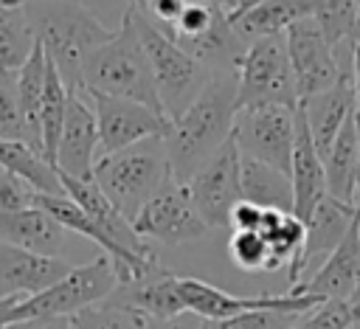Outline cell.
Masks as SVG:
<instances>
[{
	"label": "cell",
	"mask_w": 360,
	"mask_h": 329,
	"mask_svg": "<svg viewBox=\"0 0 360 329\" xmlns=\"http://www.w3.org/2000/svg\"><path fill=\"white\" fill-rule=\"evenodd\" d=\"M96 157H98V124H96L90 96L68 93L65 124H62V135L56 143L53 169L56 174L90 180Z\"/></svg>",
	"instance_id": "5bb4252c"
},
{
	"label": "cell",
	"mask_w": 360,
	"mask_h": 329,
	"mask_svg": "<svg viewBox=\"0 0 360 329\" xmlns=\"http://www.w3.org/2000/svg\"><path fill=\"white\" fill-rule=\"evenodd\" d=\"M152 329H202V318L183 312L180 318H172V321H152Z\"/></svg>",
	"instance_id": "60d3db41"
},
{
	"label": "cell",
	"mask_w": 360,
	"mask_h": 329,
	"mask_svg": "<svg viewBox=\"0 0 360 329\" xmlns=\"http://www.w3.org/2000/svg\"><path fill=\"white\" fill-rule=\"evenodd\" d=\"M228 253L233 264L245 273H267L270 250L259 231H233L228 239Z\"/></svg>",
	"instance_id": "d6a6232c"
},
{
	"label": "cell",
	"mask_w": 360,
	"mask_h": 329,
	"mask_svg": "<svg viewBox=\"0 0 360 329\" xmlns=\"http://www.w3.org/2000/svg\"><path fill=\"white\" fill-rule=\"evenodd\" d=\"M132 228L143 242H160V245L197 242L208 231V225L200 219L197 208L191 205L186 186L177 183L174 177H169L166 186L138 211Z\"/></svg>",
	"instance_id": "8fae6325"
},
{
	"label": "cell",
	"mask_w": 360,
	"mask_h": 329,
	"mask_svg": "<svg viewBox=\"0 0 360 329\" xmlns=\"http://www.w3.org/2000/svg\"><path fill=\"white\" fill-rule=\"evenodd\" d=\"M34 37L45 51L48 62L56 67L68 93L87 96L82 82V62L90 51L104 45L115 31H110L84 0H42L25 6Z\"/></svg>",
	"instance_id": "7a4b0ae2"
},
{
	"label": "cell",
	"mask_w": 360,
	"mask_h": 329,
	"mask_svg": "<svg viewBox=\"0 0 360 329\" xmlns=\"http://www.w3.org/2000/svg\"><path fill=\"white\" fill-rule=\"evenodd\" d=\"M62 256H39L0 242V298H31L70 273Z\"/></svg>",
	"instance_id": "2e32d148"
},
{
	"label": "cell",
	"mask_w": 360,
	"mask_h": 329,
	"mask_svg": "<svg viewBox=\"0 0 360 329\" xmlns=\"http://www.w3.org/2000/svg\"><path fill=\"white\" fill-rule=\"evenodd\" d=\"M354 214H357V205H346V202H340V200H335V197H329V194L315 205V211H312L309 219L304 222L307 233H304L301 259H298L295 270L287 273L290 290L304 281V276H307V270H309L312 264L323 262V259L340 245V239L346 236V231H349Z\"/></svg>",
	"instance_id": "ac0fdd59"
},
{
	"label": "cell",
	"mask_w": 360,
	"mask_h": 329,
	"mask_svg": "<svg viewBox=\"0 0 360 329\" xmlns=\"http://www.w3.org/2000/svg\"><path fill=\"white\" fill-rule=\"evenodd\" d=\"M68 231L48 217L42 208H22V211H0V242L39 253V256H59L65 247Z\"/></svg>",
	"instance_id": "7402d4cb"
},
{
	"label": "cell",
	"mask_w": 360,
	"mask_h": 329,
	"mask_svg": "<svg viewBox=\"0 0 360 329\" xmlns=\"http://www.w3.org/2000/svg\"><path fill=\"white\" fill-rule=\"evenodd\" d=\"M82 82L87 93H101L112 98H129L138 101L155 112L163 115L155 79L143 53V45L138 39V31L132 25L129 8L121 17V28L96 51H90L82 62Z\"/></svg>",
	"instance_id": "3957f363"
},
{
	"label": "cell",
	"mask_w": 360,
	"mask_h": 329,
	"mask_svg": "<svg viewBox=\"0 0 360 329\" xmlns=\"http://www.w3.org/2000/svg\"><path fill=\"white\" fill-rule=\"evenodd\" d=\"M177 278L180 276H174L172 270L158 264L146 276H141L135 281H127V284H118L104 304L138 312V315H143L149 321L180 318L186 312V307H183V298H180Z\"/></svg>",
	"instance_id": "e0dca14e"
},
{
	"label": "cell",
	"mask_w": 360,
	"mask_h": 329,
	"mask_svg": "<svg viewBox=\"0 0 360 329\" xmlns=\"http://www.w3.org/2000/svg\"><path fill=\"white\" fill-rule=\"evenodd\" d=\"M304 312L287 309H253L225 321H202V329H290Z\"/></svg>",
	"instance_id": "836d02e7"
},
{
	"label": "cell",
	"mask_w": 360,
	"mask_h": 329,
	"mask_svg": "<svg viewBox=\"0 0 360 329\" xmlns=\"http://www.w3.org/2000/svg\"><path fill=\"white\" fill-rule=\"evenodd\" d=\"M20 298H0V329H6L11 323V312L17 307Z\"/></svg>",
	"instance_id": "7bdbcfd3"
},
{
	"label": "cell",
	"mask_w": 360,
	"mask_h": 329,
	"mask_svg": "<svg viewBox=\"0 0 360 329\" xmlns=\"http://www.w3.org/2000/svg\"><path fill=\"white\" fill-rule=\"evenodd\" d=\"M352 329H360V318H357V321H354V323H352Z\"/></svg>",
	"instance_id": "7dc6e473"
},
{
	"label": "cell",
	"mask_w": 360,
	"mask_h": 329,
	"mask_svg": "<svg viewBox=\"0 0 360 329\" xmlns=\"http://www.w3.org/2000/svg\"><path fill=\"white\" fill-rule=\"evenodd\" d=\"M152 0H132V6H138V8H146Z\"/></svg>",
	"instance_id": "f6af8a7d"
},
{
	"label": "cell",
	"mask_w": 360,
	"mask_h": 329,
	"mask_svg": "<svg viewBox=\"0 0 360 329\" xmlns=\"http://www.w3.org/2000/svg\"><path fill=\"white\" fill-rule=\"evenodd\" d=\"M304 118H307V127H309V135H312V143L318 149L321 157H326L332 141L338 138L340 127L346 124L349 115H354V84H352V62H346L343 67V76L323 93L318 96H309L304 101H298Z\"/></svg>",
	"instance_id": "44dd1931"
},
{
	"label": "cell",
	"mask_w": 360,
	"mask_h": 329,
	"mask_svg": "<svg viewBox=\"0 0 360 329\" xmlns=\"http://www.w3.org/2000/svg\"><path fill=\"white\" fill-rule=\"evenodd\" d=\"M34 197L37 191L14 174H0V211H22V208H34Z\"/></svg>",
	"instance_id": "8d00e7d4"
},
{
	"label": "cell",
	"mask_w": 360,
	"mask_h": 329,
	"mask_svg": "<svg viewBox=\"0 0 360 329\" xmlns=\"http://www.w3.org/2000/svg\"><path fill=\"white\" fill-rule=\"evenodd\" d=\"M96 124H98V155L121 152L132 143H141L146 138H166L172 129V121L138 101L129 98H112L101 93H87Z\"/></svg>",
	"instance_id": "4fadbf2b"
},
{
	"label": "cell",
	"mask_w": 360,
	"mask_h": 329,
	"mask_svg": "<svg viewBox=\"0 0 360 329\" xmlns=\"http://www.w3.org/2000/svg\"><path fill=\"white\" fill-rule=\"evenodd\" d=\"M0 138L22 141V115H20V101H17V70H3V67H0Z\"/></svg>",
	"instance_id": "e575fe53"
},
{
	"label": "cell",
	"mask_w": 360,
	"mask_h": 329,
	"mask_svg": "<svg viewBox=\"0 0 360 329\" xmlns=\"http://www.w3.org/2000/svg\"><path fill=\"white\" fill-rule=\"evenodd\" d=\"M186 3L188 0H152L146 8H141L158 28H163V31H169L174 22H177V17L183 14V8H186Z\"/></svg>",
	"instance_id": "74e56055"
},
{
	"label": "cell",
	"mask_w": 360,
	"mask_h": 329,
	"mask_svg": "<svg viewBox=\"0 0 360 329\" xmlns=\"http://www.w3.org/2000/svg\"><path fill=\"white\" fill-rule=\"evenodd\" d=\"M129 14H132V25L138 31V39L143 45V53H146V62L155 79L163 115L169 121H177L188 110V104L202 93V87L211 79V70L202 62H197L191 53H186L138 6L129 3Z\"/></svg>",
	"instance_id": "5b68a950"
},
{
	"label": "cell",
	"mask_w": 360,
	"mask_h": 329,
	"mask_svg": "<svg viewBox=\"0 0 360 329\" xmlns=\"http://www.w3.org/2000/svg\"><path fill=\"white\" fill-rule=\"evenodd\" d=\"M169 177L172 169L163 138H146L121 152L98 155L93 166V183L129 222L166 186Z\"/></svg>",
	"instance_id": "277c9868"
},
{
	"label": "cell",
	"mask_w": 360,
	"mask_h": 329,
	"mask_svg": "<svg viewBox=\"0 0 360 329\" xmlns=\"http://www.w3.org/2000/svg\"><path fill=\"white\" fill-rule=\"evenodd\" d=\"M259 104H298L284 34L250 42L236 62V107L245 110Z\"/></svg>",
	"instance_id": "52a82bcc"
},
{
	"label": "cell",
	"mask_w": 360,
	"mask_h": 329,
	"mask_svg": "<svg viewBox=\"0 0 360 329\" xmlns=\"http://www.w3.org/2000/svg\"><path fill=\"white\" fill-rule=\"evenodd\" d=\"M290 183H292V214L307 222L315 205L326 197V172L323 157L318 155L307 118L301 107H295V141H292V160H290Z\"/></svg>",
	"instance_id": "ffe728a7"
},
{
	"label": "cell",
	"mask_w": 360,
	"mask_h": 329,
	"mask_svg": "<svg viewBox=\"0 0 360 329\" xmlns=\"http://www.w3.org/2000/svg\"><path fill=\"white\" fill-rule=\"evenodd\" d=\"M262 217H264V208H259V205H253V202H248V200H239V202L233 205V211H231L228 225H231L233 231H259Z\"/></svg>",
	"instance_id": "f35d334b"
},
{
	"label": "cell",
	"mask_w": 360,
	"mask_h": 329,
	"mask_svg": "<svg viewBox=\"0 0 360 329\" xmlns=\"http://www.w3.org/2000/svg\"><path fill=\"white\" fill-rule=\"evenodd\" d=\"M73 326L76 329H152V321L121 309V307H110V304H96L79 315H73Z\"/></svg>",
	"instance_id": "1f68e13d"
},
{
	"label": "cell",
	"mask_w": 360,
	"mask_h": 329,
	"mask_svg": "<svg viewBox=\"0 0 360 329\" xmlns=\"http://www.w3.org/2000/svg\"><path fill=\"white\" fill-rule=\"evenodd\" d=\"M188 3H202V6H208V8H217V11H222V14H236L248 0H188Z\"/></svg>",
	"instance_id": "b9f144b4"
},
{
	"label": "cell",
	"mask_w": 360,
	"mask_h": 329,
	"mask_svg": "<svg viewBox=\"0 0 360 329\" xmlns=\"http://www.w3.org/2000/svg\"><path fill=\"white\" fill-rule=\"evenodd\" d=\"M0 166L14 174L22 177L37 194H65L59 174L53 166H48L31 146H25L22 141H8L0 138Z\"/></svg>",
	"instance_id": "f1b7e54d"
},
{
	"label": "cell",
	"mask_w": 360,
	"mask_h": 329,
	"mask_svg": "<svg viewBox=\"0 0 360 329\" xmlns=\"http://www.w3.org/2000/svg\"><path fill=\"white\" fill-rule=\"evenodd\" d=\"M17 3H22V6H28V3H42V0H17Z\"/></svg>",
	"instance_id": "bcb514c9"
},
{
	"label": "cell",
	"mask_w": 360,
	"mask_h": 329,
	"mask_svg": "<svg viewBox=\"0 0 360 329\" xmlns=\"http://www.w3.org/2000/svg\"><path fill=\"white\" fill-rule=\"evenodd\" d=\"M295 107L259 104V107L236 110L231 138L239 155L259 160L264 166H273L290 177L292 141H295Z\"/></svg>",
	"instance_id": "9c48e42d"
},
{
	"label": "cell",
	"mask_w": 360,
	"mask_h": 329,
	"mask_svg": "<svg viewBox=\"0 0 360 329\" xmlns=\"http://www.w3.org/2000/svg\"><path fill=\"white\" fill-rule=\"evenodd\" d=\"M357 278H360V214H354L346 236L318 264V270L287 292L315 295L321 301H349Z\"/></svg>",
	"instance_id": "9a60e30c"
},
{
	"label": "cell",
	"mask_w": 360,
	"mask_h": 329,
	"mask_svg": "<svg viewBox=\"0 0 360 329\" xmlns=\"http://www.w3.org/2000/svg\"><path fill=\"white\" fill-rule=\"evenodd\" d=\"M180 287V298L186 312L202 318V321H225L242 312H253V309H287V312H309L318 304H323L315 295H233L225 292L202 278H191V276H180L177 278Z\"/></svg>",
	"instance_id": "7c38bea8"
},
{
	"label": "cell",
	"mask_w": 360,
	"mask_h": 329,
	"mask_svg": "<svg viewBox=\"0 0 360 329\" xmlns=\"http://www.w3.org/2000/svg\"><path fill=\"white\" fill-rule=\"evenodd\" d=\"M191 205L208 228H225L233 205L242 200V155L228 138L208 163L186 183Z\"/></svg>",
	"instance_id": "30bf717a"
},
{
	"label": "cell",
	"mask_w": 360,
	"mask_h": 329,
	"mask_svg": "<svg viewBox=\"0 0 360 329\" xmlns=\"http://www.w3.org/2000/svg\"><path fill=\"white\" fill-rule=\"evenodd\" d=\"M115 287L118 278L112 262L101 253L87 264L70 267L68 276H62L53 287L42 290L39 295L20 298L11 312V323L25 318H73L96 304H104Z\"/></svg>",
	"instance_id": "8992f818"
},
{
	"label": "cell",
	"mask_w": 360,
	"mask_h": 329,
	"mask_svg": "<svg viewBox=\"0 0 360 329\" xmlns=\"http://www.w3.org/2000/svg\"><path fill=\"white\" fill-rule=\"evenodd\" d=\"M65 104H68V87L59 79L56 67L48 62L45 73V93H42V112H39V135H42V157L48 166L56 160V143L65 124Z\"/></svg>",
	"instance_id": "f546056e"
},
{
	"label": "cell",
	"mask_w": 360,
	"mask_h": 329,
	"mask_svg": "<svg viewBox=\"0 0 360 329\" xmlns=\"http://www.w3.org/2000/svg\"><path fill=\"white\" fill-rule=\"evenodd\" d=\"M6 329H76L73 318H25V321H14Z\"/></svg>",
	"instance_id": "ab89813d"
},
{
	"label": "cell",
	"mask_w": 360,
	"mask_h": 329,
	"mask_svg": "<svg viewBox=\"0 0 360 329\" xmlns=\"http://www.w3.org/2000/svg\"><path fill=\"white\" fill-rule=\"evenodd\" d=\"M357 321L349 301H323L315 309L304 312L290 329H349Z\"/></svg>",
	"instance_id": "d590c367"
},
{
	"label": "cell",
	"mask_w": 360,
	"mask_h": 329,
	"mask_svg": "<svg viewBox=\"0 0 360 329\" xmlns=\"http://www.w3.org/2000/svg\"><path fill=\"white\" fill-rule=\"evenodd\" d=\"M45 73H48V56L37 48L25 59V65L17 70V101L22 115V141L42 157V135H39V112H42V93H45ZM45 160V157H42Z\"/></svg>",
	"instance_id": "d4e9b609"
},
{
	"label": "cell",
	"mask_w": 360,
	"mask_h": 329,
	"mask_svg": "<svg viewBox=\"0 0 360 329\" xmlns=\"http://www.w3.org/2000/svg\"><path fill=\"white\" fill-rule=\"evenodd\" d=\"M284 39H287V56H290L298 101L329 90L343 76L346 62H352V39L343 42L335 53V48L326 42V37L321 34L312 17L295 20L284 31Z\"/></svg>",
	"instance_id": "ba28073f"
},
{
	"label": "cell",
	"mask_w": 360,
	"mask_h": 329,
	"mask_svg": "<svg viewBox=\"0 0 360 329\" xmlns=\"http://www.w3.org/2000/svg\"><path fill=\"white\" fill-rule=\"evenodd\" d=\"M323 172H326V194L346 202L357 205V183H360V143H357V124L354 115L346 118L340 127L338 138L332 141L326 157H323Z\"/></svg>",
	"instance_id": "cb8c5ba5"
},
{
	"label": "cell",
	"mask_w": 360,
	"mask_h": 329,
	"mask_svg": "<svg viewBox=\"0 0 360 329\" xmlns=\"http://www.w3.org/2000/svg\"><path fill=\"white\" fill-rule=\"evenodd\" d=\"M309 17L332 48L352 39L360 20V0H309Z\"/></svg>",
	"instance_id": "4dcf8cb0"
},
{
	"label": "cell",
	"mask_w": 360,
	"mask_h": 329,
	"mask_svg": "<svg viewBox=\"0 0 360 329\" xmlns=\"http://www.w3.org/2000/svg\"><path fill=\"white\" fill-rule=\"evenodd\" d=\"M242 200L259 208L292 214V183L284 172L264 166L259 160L242 157Z\"/></svg>",
	"instance_id": "4316f807"
},
{
	"label": "cell",
	"mask_w": 360,
	"mask_h": 329,
	"mask_svg": "<svg viewBox=\"0 0 360 329\" xmlns=\"http://www.w3.org/2000/svg\"><path fill=\"white\" fill-rule=\"evenodd\" d=\"M59 183H62L65 194H68V197H70L118 247H124V250H129V253H135V256H141V259H158L155 250H152V245L143 242V239L135 233L132 222L104 197V191L93 183V177H90V180H79V177L59 174Z\"/></svg>",
	"instance_id": "d6986e66"
},
{
	"label": "cell",
	"mask_w": 360,
	"mask_h": 329,
	"mask_svg": "<svg viewBox=\"0 0 360 329\" xmlns=\"http://www.w3.org/2000/svg\"><path fill=\"white\" fill-rule=\"evenodd\" d=\"M236 110V70H214L202 93L177 121H172V129L163 138L169 169L177 183L186 186L231 138Z\"/></svg>",
	"instance_id": "6da1fadb"
},
{
	"label": "cell",
	"mask_w": 360,
	"mask_h": 329,
	"mask_svg": "<svg viewBox=\"0 0 360 329\" xmlns=\"http://www.w3.org/2000/svg\"><path fill=\"white\" fill-rule=\"evenodd\" d=\"M349 304H352L354 315L360 318V278H357V284H354V290H352V295H349Z\"/></svg>",
	"instance_id": "ee69618b"
},
{
	"label": "cell",
	"mask_w": 360,
	"mask_h": 329,
	"mask_svg": "<svg viewBox=\"0 0 360 329\" xmlns=\"http://www.w3.org/2000/svg\"><path fill=\"white\" fill-rule=\"evenodd\" d=\"M34 48L37 37L25 6L17 0H0V67L20 70Z\"/></svg>",
	"instance_id": "83f0119b"
},
{
	"label": "cell",
	"mask_w": 360,
	"mask_h": 329,
	"mask_svg": "<svg viewBox=\"0 0 360 329\" xmlns=\"http://www.w3.org/2000/svg\"><path fill=\"white\" fill-rule=\"evenodd\" d=\"M259 233L264 236L267 250H270L267 273H276L281 267H287V273H292L298 259H301V250H304V233H307L304 222L295 214L264 208Z\"/></svg>",
	"instance_id": "484cf974"
},
{
	"label": "cell",
	"mask_w": 360,
	"mask_h": 329,
	"mask_svg": "<svg viewBox=\"0 0 360 329\" xmlns=\"http://www.w3.org/2000/svg\"><path fill=\"white\" fill-rule=\"evenodd\" d=\"M309 17V0H248L236 14H231V28L250 45L262 37L284 34L295 20Z\"/></svg>",
	"instance_id": "603a6c76"
}]
</instances>
